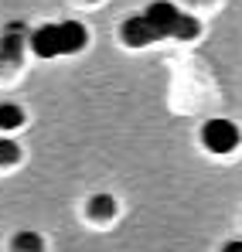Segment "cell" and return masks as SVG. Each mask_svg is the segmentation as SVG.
Wrapping results in <instances>:
<instances>
[{"instance_id": "4", "label": "cell", "mask_w": 242, "mask_h": 252, "mask_svg": "<svg viewBox=\"0 0 242 252\" xmlns=\"http://www.w3.org/2000/svg\"><path fill=\"white\" fill-rule=\"evenodd\" d=\"M28 44L38 58H55L62 55V41H58V24H41L28 34Z\"/></svg>"}, {"instance_id": "7", "label": "cell", "mask_w": 242, "mask_h": 252, "mask_svg": "<svg viewBox=\"0 0 242 252\" xmlns=\"http://www.w3.org/2000/svg\"><path fill=\"white\" fill-rule=\"evenodd\" d=\"M24 126V109L14 102H0V129H17Z\"/></svg>"}, {"instance_id": "11", "label": "cell", "mask_w": 242, "mask_h": 252, "mask_svg": "<svg viewBox=\"0 0 242 252\" xmlns=\"http://www.w3.org/2000/svg\"><path fill=\"white\" fill-rule=\"evenodd\" d=\"M89 3H96V0H89Z\"/></svg>"}, {"instance_id": "10", "label": "cell", "mask_w": 242, "mask_h": 252, "mask_svg": "<svg viewBox=\"0 0 242 252\" xmlns=\"http://www.w3.org/2000/svg\"><path fill=\"white\" fill-rule=\"evenodd\" d=\"M222 252H242V242H239V239H236V242H225Z\"/></svg>"}, {"instance_id": "8", "label": "cell", "mask_w": 242, "mask_h": 252, "mask_svg": "<svg viewBox=\"0 0 242 252\" xmlns=\"http://www.w3.org/2000/svg\"><path fill=\"white\" fill-rule=\"evenodd\" d=\"M41 249H44L41 235H35V232H17V239H14V252H41Z\"/></svg>"}, {"instance_id": "1", "label": "cell", "mask_w": 242, "mask_h": 252, "mask_svg": "<svg viewBox=\"0 0 242 252\" xmlns=\"http://www.w3.org/2000/svg\"><path fill=\"white\" fill-rule=\"evenodd\" d=\"M239 140H242L239 126L232 120H225V116H215V120H208L202 126V143L211 154H232L239 147Z\"/></svg>"}, {"instance_id": "5", "label": "cell", "mask_w": 242, "mask_h": 252, "mask_svg": "<svg viewBox=\"0 0 242 252\" xmlns=\"http://www.w3.org/2000/svg\"><path fill=\"white\" fill-rule=\"evenodd\" d=\"M58 41H62V55H75V51L85 48L89 31L82 28L79 21H62V24H58Z\"/></svg>"}, {"instance_id": "6", "label": "cell", "mask_w": 242, "mask_h": 252, "mask_svg": "<svg viewBox=\"0 0 242 252\" xmlns=\"http://www.w3.org/2000/svg\"><path fill=\"white\" fill-rule=\"evenodd\" d=\"M89 215L99 218V221L113 218V215H116V198H109V194H96V198L89 201Z\"/></svg>"}, {"instance_id": "2", "label": "cell", "mask_w": 242, "mask_h": 252, "mask_svg": "<svg viewBox=\"0 0 242 252\" xmlns=\"http://www.w3.org/2000/svg\"><path fill=\"white\" fill-rule=\"evenodd\" d=\"M28 24L24 21H10L7 28H3V34H0V62H21V55H24V41H28Z\"/></svg>"}, {"instance_id": "3", "label": "cell", "mask_w": 242, "mask_h": 252, "mask_svg": "<svg viewBox=\"0 0 242 252\" xmlns=\"http://www.w3.org/2000/svg\"><path fill=\"white\" fill-rule=\"evenodd\" d=\"M120 34H123V41L130 44V48H143V44L161 41V38H157V31L150 28V21H147L143 14L126 17V21H123V28H120Z\"/></svg>"}, {"instance_id": "9", "label": "cell", "mask_w": 242, "mask_h": 252, "mask_svg": "<svg viewBox=\"0 0 242 252\" xmlns=\"http://www.w3.org/2000/svg\"><path fill=\"white\" fill-rule=\"evenodd\" d=\"M21 160V150L14 140H0V164H17Z\"/></svg>"}]
</instances>
